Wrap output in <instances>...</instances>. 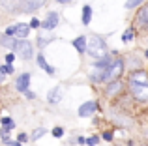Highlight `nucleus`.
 <instances>
[{
    "label": "nucleus",
    "mask_w": 148,
    "mask_h": 146,
    "mask_svg": "<svg viewBox=\"0 0 148 146\" xmlns=\"http://www.w3.org/2000/svg\"><path fill=\"white\" fill-rule=\"evenodd\" d=\"M0 6L6 11H19V0H0Z\"/></svg>",
    "instance_id": "f8f14e48"
},
{
    "label": "nucleus",
    "mask_w": 148,
    "mask_h": 146,
    "mask_svg": "<svg viewBox=\"0 0 148 146\" xmlns=\"http://www.w3.org/2000/svg\"><path fill=\"white\" fill-rule=\"evenodd\" d=\"M13 58H15V55H8V56H6V62L11 64V62H13Z\"/></svg>",
    "instance_id": "c85d7f7f"
},
{
    "label": "nucleus",
    "mask_w": 148,
    "mask_h": 146,
    "mask_svg": "<svg viewBox=\"0 0 148 146\" xmlns=\"http://www.w3.org/2000/svg\"><path fill=\"white\" fill-rule=\"evenodd\" d=\"M62 99V90H60V86H56V88H53V90H49V94H47V101L49 103H58Z\"/></svg>",
    "instance_id": "9d476101"
},
{
    "label": "nucleus",
    "mask_w": 148,
    "mask_h": 146,
    "mask_svg": "<svg viewBox=\"0 0 148 146\" xmlns=\"http://www.w3.org/2000/svg\"><path fill=\"white\" fill-rule=\"evenodd\" d=\"M15 51H17V55L21 56L23 60H28L30 56H32V45H30V41L19 40V41H17V47H15Z\"/></svg>",
    "instance_id": "20e7f679"
},
{
    "label": "nucleus",
    "mask_w": 148,
    "mask_h": 146,
    "mask_svg": "<svg viewBox=\"0 0 148 146\" xmlns=\"http://www.w3.org/2000/svg\"><path fill=\"white\" fill-rule=\"evenodd\" d=\"M2 71H4V73H13V68H11V64H6V66H2Z\"/></svg>",
    "instance_id": "393cba45"
},
{
    "label": "nucleus",
    "mask_w": 148,
    "mask_h": 146,
    "mask_svg": "<svg viewBox=\"0 0 148 146\" xmlns=\"http://www.w3.org/2000/svg\"><path fill=\"white\" fill-rule=\"evenodd\" d=\"M145 55H146V58H148V51H146V53H145Z\"/></svg>",
    "instance_id": "f704fd0d"
},
{
    "label": "nucleus",
    "mask_w": 148,
    "mask_h": 146,
    "mask_svg": "<svg viewBox=\"0 0 148 146\" xmlns=\"http://www.w3.org/2000/svg\"><path fill=\"white\" fill-rule=\"evenodd\" d=\"M30 28L32 26L30 25H26V23H19V25H15V38H26L28 36V32H30Z\"/></svg>",
    "instance_id": "1a4fd4ad"
},
{
    "label": "nucleus",
    "mask_w": 148,
    "mask_h": 146,
    "mask_svg": "<svg viewBox=\"0 0 148 146\" xmlns=\"http://www.w3.org/2000/svg\"><path fill=\"white\" fill-rule=\"evenodd\" d=\"M56 2H60V4H68L69 0H56Z\"/></svg>",
    "instance_id": "72a5a7b5"
},
{
    "label": "nucleus",
    "mask_w": 148,
    "mask_h": 146,
    "mask_svg": "<svg viewBox=\"0 0 148 146\" xmlns=\"http://www.w3.org/2000/svg\"><path fill=\"white\" fill-rule=\"evenodd\" d=\"M56 25H58V15L54 13V11H51L47 17H45V21L41 23V26H43L45 30H53Z\"/></svg>",
    "instance_id": "6e6552de"
},
{
    "label": "nucleus",
    "mask_w": 148,
    "mask_h": 146,
    "mask_svg": "<svg viewBox=\"0 0 148 146\" xmlns=\"http://www.w3.org/2000/svg\"><path fill=\"white\" fill-rule=\"evenodd\" d=\"M137 21H139V25H143V26H148V6H146V8H143V10L139 11V17H137Z\"/></svg>",
    "instance_id": "2eb2a0df"
},
{
    "label": "nucleus",
    "mask_w": 148,
    "mask_h": 146,
    "mask_svg": "<svg viewBox=\"0 0 148 146\" xmlns=\"http://www.w3.org/2000/svg\"><path fill=\"white\" fill-rule=\"evenodd\" d=\"M49 43H51L49 38H40V40H38V45H40V47H45V45H49Z\"/></svg>",
    "instance_id": "412c9836"
},
{
    "label": "nucleus",
    "mask_w": 148,
    "mask_h": 146,
    "mask_svg": "<svg viewBox=\"0 0 148 146\" xmlns=\"http://www.w3.org/2000/svg\"><path fill=\"white\" fill-rule=\"evenodd\" d=\"M86 51H88V55H90L92 58H96V60L103 58V56L107 55V47H105V41H103V40H99V38H96V36H92L90 40H88Z\"/></svg>",
    "instance_id": "f03ea898"
},
{
    "label": "nucleus",
    "mask_w": 148,
    "mask_h": 146,
    "mask_svg": "<svg viewBox=\"0 0 148 146\" xmlns=\"http://www.w3.org/2000/svg\"><path fill=\"white\" fill-rule=\"evenodd\" d=\"M124 71V62L122 60H114L112 66L109 68V73H107V81H116Z\"/></svg>",
    "instance_id": "39448f33"
},
{
    "label": "nucleus",
    "mask_w": 148,
    "mask_h": 146,
    "mask_svg": "<svg viewBox=\"0 0 148 146\" xmlns=\"http://www.w3.org/2000/svg\"><path fill=\"white\" fill-rule=\"evenodd\" d=\"M38 64H40V66H41V70H45V71H47V73H49V75H54V70H53V68H51V66H49V64H47V62H45V58H43V55H40V56H38Z\"/></svg>",
    "instance_id": "dca6fc26"
},
{
    "label": "nucleus",
    "mask_w": 148,
    "mask_h": 146,
    "mask_svg": "<svg viewBox=\"0 0 148 146\" xmlns=\"http://www.w3.org/2000/svg\"><path fill=\"white\" fill-rule=\"evenodd\" d=\"M26 139H28V137H26V135H25V133H21V135H19V141H21V143H25V141H26Z\"/></svg>",
    "instance_id": "c756f323"
},
{
    "label": "nucleus",
    "mask_w": 148,
    "mask_h": 146,
    "mask_svg": "<svg viewBox=\"0 0 148 146\" xmlns=\"http://www.w3.org/2000/svg\"><path fill=\"white\" fill-rule=\"evenodd\" d=\"M86 45H88V40H86V38H83V36L77 38V40H73V47H75L81 55H84V53H86Z\"/></svg>",
    "instance_id": "9b49d317"
},
{
    "label": "nucleus",
    "mask_w": 148,
    "mask_h": 146,
    "mask_svg": "<svg viewBox=\"0 0 148 146\" xmlns=\"http://www.w3.org/2000/svg\"><path fill=\"white\" fill-rule=\"evenodd\" d=\"M130 90L139 101H148V75L146 71H135L130 77Z\"/></svg>",
    "instance_id": "f257e3e1"
},
{
    "label": "nucleus",
    "mask_w": 148,
    "mask_h": 146,
    "mask_svg": "<svg viewBox=\"0 0 148 146\" xmlns=\"http://www.w3.org/2000/svg\"><path fill=\"white\" fill-rule=\"evenodd\" d=\"M143 2H145V0H127V2H126V8H127V10H133V8L141 6Z\"/></svg>",
    "instance_id": "a211bd4d"
},
{
    "label": "nucleus",
    "mask_w": 148,
    "mask_h": 146,
    "mask_svg": "<svg viewBox=\"0 0 148 146\" xmlns=\"http://www.w3.org/2000/svg\"><path fill=\"white\" fill-rule=\"evenodd\" d=\"M28 84H30V75H28V73L19 75L17 81H15V88H17L19 92H26V90H28Z\"/></svg>",
    "instance_id": "423d86ee"
},
{
    "label": "nucleus",
    "mask_w": 148,
    "mask_h": 146,
    "mask_svg": "<svg viewBox=\"0 0 148 146\" xmlns=\"http://www.w3.org/2000/svg\"><path fill=\"white\" fill-rule=\"evenodd\" d=\"M116 92H122V83H120V81H112V83L107 86V94L109 96H114Z\"/></svg>",
    "instance_id": "4468645a"
},
{
    "label": "nucleus",
    "mask_w": 148,
    "mask_h": 146,
    "mask_svg": "<svg viewBox=\"0 0 148 146\" xmlns=\"http://www.w3.org/2000/svg\"><path fill=\"white\" fill-rule=\"evenodd\" d=\"M90 19H92V8L84 6L83 8V25H90Z\"/></svg>",
    "instance_id": "f3484780"
},
{
    "label": "nucleus",
    "mask_w": 148,
    "mask_h": 146,
    "mask_svg": "<svg viewBox=\"0 0 148 146\" xmlns=\"http://www.w3.org/2000/svg\"><path fill=\"white\" fill-rule=\"evenodd\" d=\"M0 83H4V71H2V68H0Z\"/></svg>",
    "instance_id": "473e14b6"
},
{
    "label": "nucleus",
    "mask_w": 148,
    "mask_h": 146,
    "mask_svg": "<svg viewBox=\"0 0 148 146\" xmlns=\"http://www.w3.org/2000/svg\"><path fill=\"white\" fill-rule=\"evenodd\" d=\"M10 146H21V141H10V143H6Z\"/></svg>",
    "instance_id": "cd10ccee"
},
{
    "label": "nucleus",
    "mask_w": 148,
    "mask_h": 146,
    "mask_svg": "<svg viewBox=\"0 0 148 146\" xmlns=\"http://www.w3.org/2000/svg\"><path fill=\"white\" fill-rule=\"evenodd\" d=\"M53 135L54 137H62V135H64V129H62V128H54L53 129Z\"/></svg>",
    "instance_id": "b1692460"
},
{
    "label": "nucleus",
    "mask_w": 148,
    "mask_h": 146,
    "mask_svg": "<svg viewBox=\"0 0 148 146\" xmlns=\"http://www.w3.org/2000/svg\"><path fill=\"white\" fill-rule=\"evenodd\" d=\"M30 26H32V28H38V26H41V25H40L38 19H32V21H30Z\"/></svg>",
    "instance_id": "bb28decb"
},
{
    "label": "nucleus",
    "mask_w": 148,
    "mask_h": 146,
    "mask_svg": "<svg viewBox=\"0 0 148 146\" xmlns=\"http://www.w3.org/2000/svg\"><path fill=\"white\" fill-rule=\"evenodd\" d=\"M2 124L8 126L10 129H13V120H11V118H2Z\"/></svg>",
    "instance_id": "5701e85b"
},
{
    "label": "nucleus",
    "mask_w": 148,
    "mask_h": 146,
    "mask_svg": "<svg viewBox=\"0 0 148 146\" xmlns=\"http://www.w3.org/2000/svg\"><path fill=\"white\" fill-rule=\"evenodd\" d=\"M133 36H135L133 30H126V32H124V36H122V40L124 41H131V40H133Z\"/></svg>",
    "instance_id": "6ab92c4d"
},
{
    "label": "nucleus",
    "mask_w": 148,
    "mask_h": 146,
    "mask_svg": "<svg viewBox=\"0 0 148 146\" xmlns=\"http://www.w3.org/2000/svg\"><path fill=\"white\" fill-rule=\"evenodd\" d=\"M47 0H19V11H25V13H30V11L40 10L41 6H45Z\"/></svg>",
    "instance_id": "7ed1b4c3"
},
{
    "label": "nucleus",
    "mask_w": 148,
    "mask_h": 146,
    "mask_svg": "<svg viewBox=\"0 0 148 146\" xmlns=\"http://www.w3.org/2000/svg\"><path fill=\"white\" fill-rule=\"evenodd\" d=\"M0 45H2V47H8V49H15L17 47V40H15V38H10L6 34V36L0 38Z\"/></svg>",
    "instance_id": "ddd939ff"
},
{
    "label": "nucleus",
    "mask_w": 148,
    "mask_h": 146,
    "mask_svg": "<svg viewBox=\"0 0 148 146\" xmlns=\"http://www.w3.org/2000/svg\"><path fill=\"white\" fill-rule=\"evenodd\" d=\"M26 96H28V99H34V94L30 90H26Z\"/></svg>",
    "instance_id": "2f4dec72"
},
{
    "label": "nucleus",
    "mask_w": 148,
    "mask_h": 146,
    "mask_svg": "<svg viewBox=\"0 0 148 146\" xmlns=\"http://www.w3.org/2000/svg\"><path fill=\"white\" fill-rule=\"evenodd\" d=\"M98 141H99V139H98L96 135H94V137H88V139H86V144H90V146H96V144H98Z\"/></svg>",
    "instance_id": "4be33fe9"
},
{
    "label": "nucleus",
    "mask_w": 148,
    "mask_h": 146,
    "mask_svg": "<svg viewBox=\"0 0 148 146\" xmlns=\"http://www.w3.org/2000/svg\"><path fill=\"white\" fill-rule=\"evenodd\" d=\"M43 133H45V129H43V128H38V129H36V131H34V133H32V139H40V137H41V135H43Z\"/></svg>",
    "instance_id": "aec40b11"
},
{
    "label": "nucleus",
    "mask_w": 148,
    "mask_h": 146,
    "mask_svg": "<svg viewBox=\"0 0 148 146\" xmlns=\"http://www.w3.org/2000/svg\"><path fill=\"white\" fill-rule=\"evenodd\" d=\"M96 101H86V103H83V105L79 107V116H83V118H86V116H90V114H94V111H96Z\"/></svg>",
    "instance_id": "0eeeda50"
},
{
    "label": "nucleus",
    "mask_w": 148,
    "mask_h": 146,
    "mask_svg": "<svg viewBox=\"0 0 148 146\" xmlns=\"http://www.w3.org/2000/svg\"><path fill=\"white\" fill-rule=\"evenodd\" d=\"M103 137H105V139H107V141H111V139H112V133H109V131H107V133H105Z\"/></svg>",
    "instance_id": "7c9ffc66"
},
{
    "label": "nucleus",
    "mask_w": 148,
    "mask_h": 146,
    "mask_svg": "<svg viewBox=\"0 0 148 146\" xmlns=\"http://www.w3.org/2000/svg\"><path fill=\"white\" fill-rule=\"evenodd\" d=\"M6 34H8V36H15V25L13 26H8V28H6Z\"/></svg>",
    "instance_id": "a878e982"
}]
</instances>
